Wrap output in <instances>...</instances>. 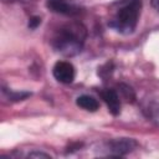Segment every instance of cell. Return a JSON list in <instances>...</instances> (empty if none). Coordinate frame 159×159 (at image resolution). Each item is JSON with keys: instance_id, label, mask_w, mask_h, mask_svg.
<instances>
[{"instance_id": "11", "label": "cell", "mask_w": 159, "mask_h": 159, "mask_svg": "<svg viewBox=\"0 0 159 159\" xmlns=\"http://www.w3.org/2000/svg\"><path fill=\"white\" fill-rule=\"evenodd\" d=\"M41 24V17L40 16H32L30 20H29V27L30 29H36L39 25Z\"/></svg>"}, {"instance_id": "3", "label": "cell", "mask_w": 159, "mask_h": 159, "mask_svg": "<svg viewBox=\"0 0 159 159\" xmlns=\"http://www.w3.org/2000/svg\"><path fill=\"white\" fill-rule=\"evenodd\" d=\"M138 147V143L132 138H116L104 144L106 155L109 157H123L133 152Z\"/></svg>"}, {"instance_id": "14", "label": "cell", "mask_w": 159, "mask_h": 159, "mask_svg": "<svg viewBox=\"0 0 159 159\" xmlns=\"http://www.w3.org/2000/svg\"><path fill=\"white\" fill-rule=\"evenodd\" d=\"M4 2H30L32 0H2Z\"/></svg>"}, {"instance_id": "4", "label": "cell", "mask_w": 159, "mask_h": 159, "mask_svg": "<svg viewBox=\"0 0 159 159\" xmlns=\"http://www.w3.org/2000/svg\"><path fill=\"white\" fill-rule=\"evenodd\" d=\"M52 73H53V77L56 78V81L65 83V84H68V83L73 82L76 71H75V67L71 62L57 61L52 68Z\"/></svg>"}, {"instance_id": "5", "label": "cell", "mask_w": 159, "mask_h": 159, "mask_svg": "<svg viewBox=\"0 0 159 159\" xmlns=\"http://www.w3.org/2000/svg\"><path fill=\"white\" fill-rule=\"evenodd\" d=\"M101 98L107 104L108 111L113 116H118L120 113V97L118 92L113 88H104L99 92Z\"/></svg>"}, {"instance_id": "10", "label": "cell", "mask_w": 159, "mask_h": 159, "mask_svg": "<svg viewBox=\"0 0 159 159\" xmlns=\"http://www.w3.org/2000/svg\"><path fill=\"white\" fill-rule=\"evenodd\" d=\"M148 112H149L148 116H150V118L153 120H157L158 124H159V104L158 103H152L148 107Z\"/></svg>"}, {"instance_id": "6", "label": "cell", "mask_w": 159, "mask_h": 159, "mask_svg": "<svg viewBox=\"0 0 159 159\" xmlns=\"http://www.w3.org/2000/svg\"><path fill=\"white\" fill-rule=\"evenodd\" d=\"M47 6L51 11L62 15H76L80 12V7L68 2V0H47Z\"/></svg>"}, {"instance_id": "13", "label": "cell", "mask_w": 159, "mask_h": 159, "mask_svg": "<svg viewBox=\"0 0 159 159\" xmlns=\"http://www.w3.org/2000/svg\"><path fill=\"white\" fill-rule=\"evenodd\" d=\"M150 4H152V6L159 12V0H150Z\"/></svg>"}, {"instance_id": "1", "label": "cell", "mask_w": 159, "mask_h": 159, "mask_svg": "<svg viewBox=\"0 0 159 159\" xmlns=\"http://www.w3.org/2000/svg\"><path fill=\"white\" fill-rule=\"evenodd\" d=\"M87 37V29L80 21H70L61 25L51 37L53 50L63 56L71 57L81 52Z\"/></svg>"}, {"instance_id": "9", "label": "cell", "mask_w": 159, "mask_h": 159, "mask_svg": "<svg viewBox=\"0 0 159 159\" xmlns=\"http://www.w3.org/2000/svg\"><path fill=\"white\" fill-rule=\"evenodd\" d=\"M2 92H4V94H5L10 101H22V99L27 98V97L31 94V93H29V92H12V91L6 89V88H4Z\"/></svg>"}, {"instance_id": "8", "label": "cell", "mask_w": 159, "mask_h": 159, "mask_svg": "<svg viewBox=\"0 0 159 159\" xmlns=\"http://www.w3.org/2000/svg\"><path fill=\"white\" fill-rule=\"evenodd\" d=\"M118 94H119V97L120 98H123L124 101H127V102H134V99H135V93H134V91H133V88L130 87V86H128V84H125V83H119L118 84Z\"/></svg>"}, {"instance_id": "12", "label": "cell", "mask_w": 159, "mask_h": 159, "mask_svg": "<svg viewBox=\"0 0 159 159\" xmlns=\"http://www.w3.org/2000/svg\"><path fill=\"white\" fill-rule=\"evenodd\" d=\"M27 157H29V158H51L48 154L42 153V152H31Z\"/></svg>"}, {"instance_id": "2", "label": "cell", "mask_w": 159, "mask_h": 159, "mask_svg": "<svg viewBox=\"0 0 159 159\" xmlns=\"http://www.w3.org/2000/svg\"><path fill=\"white\" fill-rule=\"evenodd\" d=\"M140 9L142 0H122L118 2V7L113 12L108 25L119 34L129 35L138 25Z\"/></svg>"}, {"instance_id": "7", "label": "cell", "mask_w": 159, "mask_h": 159, "mask_svg": "<svg viewBox=\"0 0 159 159\" xmlns=\"http://www.w3.org/2000/svg\"><path fill=\"white\" fill-rule=\"evenodd\" d=\"M76 103H77L78 107H81L82 109L88 111V112H96V111L99 108V102H98L94 97L88 96V94L80 96V97L76 99Z\"/></svg>"}]
</instances>
